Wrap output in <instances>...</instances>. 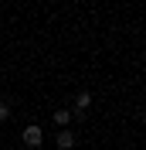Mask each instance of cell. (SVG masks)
Here are the masks:
<instances>
[{
    "label": "cell",
    "instance_id": "1",
    "mask_svg": "<svg viewBox=\"0 0 146 150\" xmlns=\"http://www.w3.org/2000/svg\"><path fill=\"white\" fill-rule=\"evenodd\" d=\"M24 143H27V147H41V143H44V130H41V126H27V130H24Z\"/></svg>",
    "mask_w": 146,
    "mask_h": 150
},
{
    "label": "cell",
    "instance_id": "2",
    "mask_svg": "<svg viewBox=\"0 0 146 150\" xmlns=\"http://www.w3.org/2000/svg\"><path fill=\"white\" fill-rule=\"evenodd\" d=\"M58 147H61V150H72L75 147V133L72 130H61V133H58Z\"/></svg>",
    "mask_w": 146,
    "mask_h": 150
},
{
    "label": "cell",
    "instance_id": "3",
    "mask_svg": "<svg viewBox=\"0 0 146 150\" xmlns=\"http://www.w3.org/2000/svg\"><path fill=\"white\" fill-rule=\"evenodd\" d=\"M51 120H55L58 126H61V130H68V123H72V112H68V109H58L55 116H51Z\"/></svg>",
    "mask_w": 146,
    "mask_h": 150
},
{
    "label": "cell",
    "instance_id": "4",
    "mask_svg": "<svg viewBox=\"0 0 146 150\" xmlns=\"http://www.w3.org/2000/svg\"><path fill=\"white\" fill-rule=\"evenodd\" d=\"M75 106H78V112L88 109V106H92V92H78V96H75Z\"/></svg>",
    "mask_w": 146,
    "mask_h": 150
},
{
    "label": "cell",
    "instance_id": "5",
    "mask_svg": "<svg viewBox=\"0 0 146 150\" xmlns=\"http://www.w3.org/2000/svg\"><path fill=\"white\" fill-rule=\"evenodd\" d=\"M7 120H10V103L0 99V123H7Z\"/></svg>",
    "mask_w": 146,
    "mask_h": 150
}]
</instances>
